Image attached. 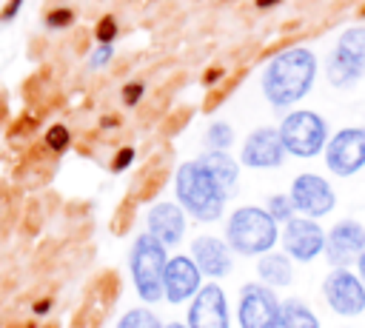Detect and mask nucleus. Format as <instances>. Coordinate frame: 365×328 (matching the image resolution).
<instances>
[{
	"label": "nucleus",
	"instance_id": "nucleus-28",
	"mask_svg": "<svg viewBox=\"0 0 365 328\" xmlns=\"http://www.w3.org/2000/svg\"><path fill=\"white\" fill-rule=\"evenodd\" d=\"M108 57H111V46H100V48L91 54V66H103Z\"/></svg>",
	"mask_w": 365,
	"mask_h": 328
},
{
	"label": "nucleus",
	"instance_id": "nucleus-4",
	"mask_svg": "<svg viewBox=\"0 0 365 328\" xmlns=\"http://www.w3.org/2000/svg\"><path fill=\"white\" fill-rule=\"evenodd\" d=\"M128 265H131V280H134L140 299L143 302H160L163 299V274L168 265L165 245L160 240H154L148 231L137 234V240L131 245Z\"/></svg>",
	"mask_w": 365,
	"mask_h": 328
},
{
	"label": "nucleus",
	"instance_id": "nucleus-22",
	"mask_svg": "<svg viewBox=\"0 0 365 328\" xmlns=\"http://www.w3.org/2000/svg\"><path fill=\"white\" fill-rule=\"evenodd\" d=\"M234 140V128L228 123H214L208 131H205V143L211 145V151H225Z\"/></svg>",
	"mask_w": 365,
	"mask_h": 328
},
{
	"label": "nucleus",
	"instance_id": "nucleus-26",
	"mask_svg": "<svg viewBox=\"0 0 365 328\" xmlns=\"http://www.w3.org/2000/svg\"><path fill=\"white\" fill-rule=\"evenodd\" d=\"M71 23V11L68 9H57L48 14V26H68Z\"/></svg>",
	"mask_w": 365,
	"mask_h": 328
},
{
	"label": "nucleus",
	"instance_id": "nucleus-10",
	"mask_svg": "<svg viewBox=\"0 0 365 328\" xmlns=\"http://www.w3.org/2000/svg\"><path fill=\"white\" fill-rule=\"evenodd\" d=\"M185 325L188 328H231L228 299L217 282H208L194 294V299L188 305Z\"/></svg>",
	"mask_w": 365,
	"mask_h": 328
},
{
	"label": "nucleus",
	"instance_id": "nucleus-19",
	"mask_svg": "<svg viewBox=\"0 0 365 328\" xmlns=\"http://www.w3.org/2000/svg\"><path fill=\"white\" fill-rule=\"evenodd\" d=\"M200 163L214 174V180H217L225 191H231V188L237 185L240 165H237V160H234L231 154H225V151H208V154L200 157Z\"/></svg>",
	"mask_w": 365,
	"mask_h": 328
},
{
	"label": "nucleus",
	"instance_id": "nucleus-18",
	"mask_svg": "<svg viewBox=\"0 0 365 328\" xmlns=\"http://www.w3.org/2000/svg\"><path fill=\"white\" fill-rule=\"evenodd\" d=\"M257 274L262 280V285L268 288H282L294 280V268H291V257L288 254H277V251H268L259 257L257 262Z\"/></svg>",
	"mask_w": 365,
	"mask_h": 328
},
{
	"label": "nucleus",
	"instance_id": "nucleus-29",
	"mask_svg": "<svg viewBox=\"0 0 365 328\" xmlns=\"http://www.w3.org/2000/svg\"><path fill=\"white\" fill-rule=\"evenodd\" d=\"M20 3H23V0H11V3H6V9L0 11V20H11V17L17 14V9H20Z\"/></svg>",
	"mask_w": 365,
	"mask_h": 328
},
{
	"label": "nucleus",
	"instance_id": "nucleus-20",
	"mask_svg": "<svg viewBox=\"0 0 365 328\" xmlns=\"http://www.w3.org/2000/svg\"><path fill=\"white\" fill-rule=\"evenodd\" d=\"M277 328H319L317 314L308 308V302L291 297L279 308V325Z\"/></svg>",
	"mask_w": 365,
	"mask_h": 328
},
{
	"label": "nucleus",
	"instance_id": "nucleus-13",
	"mask_svg": "<svg viewBox=\"0 0 365 328\" xmlns=\"http://www.w3.org/2000/svg\"><path fill=\"white\" fill-rule=\"evenodd\" d=\"M282 245H285V254L291 260L311 262L319 251H325V231L308 217H294L285 222Z\"/></svg>",
	"mask_w": 365,
	"mask_h": 328
},
{
	"label": "nucleus",
	"instance_id": "nucleus-34",
	"mask_svg": "<svg viewBox=\"0 0 365 328\" xmlns=\"http://www.w3.org/2000/svg\"><path fill=\"white\" fill-rule=\"evenodd\" d=\"M271 3H277V0H257V6H262V9H265V6H271Z\"/></svg>",
	"mask_w": 365,
	"mask_h": 328
},
{
	"label": "nucleus",
	"instance_id": "nucleus-11",
	"mask_svg": "<svg viewBox=\"0 0 365 328\" xmlns=\"http://www.w3.org/2000/svg\"><path fill=\"white\" fill-rule=\"evenodd\" d=\"M325 163L334 174L351 177L365 165V128H342L325 148Z\"/></svg>",
	"mask_w": 365,
	"mask_h": 328
},
{
	"label": "nucleus",
	"instance_id": "nucleus-15",
	"mask_svg": "<svg viewBox=\"0 0 365 328\" xmlns=\"http://www.w3.org/2000/svg\"><path fill=\"white\" fill-rule=\"evenodd\" d=\"M251 168H274L285 160V145L279 137V128H257L242 143V157Z\"/></svg>",
	"mask_w": 365,
	"mask_h": 328
},
{
	"label": "nucleus",
	"instance_id": "nucleus-14",
	"mask_svg": "<svg viewBox=\"0 0 365 328\" xmlns=\"http://www.w3.org/2000/svg\"><path fill=\"white\" fill-rule=\"evenodd\" d=\"M202 274L191 257H171L163 274V297L168 302H185L194 299V294L202 288Z\"/></svg>",
	"mask_w": 365,
	"mask_h": 328
},
{
	"label": "nucleus",
	"instance_id": "nucleus-30",
	"mask_svg": "<svg viewBox=\"0 0 365 328\" xmlns=\"http://www.w3.org/2000/svg\"><path fill=\"white\" fill-rule=\"evenodd\" d=\"M131 154H134L131 148H123V151H120V157H117V163H114V168H123V165H128V163H131Z\"/></svg>",
	"mask_w": 365,
	"mask_h": 328
},
{
	"label": "nucleus",
	"instance_id": "nucleus-2",
	"mask_svg": "<svg viewBox=\"0 0 365 328\" xmlns=\"http://www.w3.org/2000/svg\"><path fill=\"white\" fill-rule=\"evenodd\" d=\"M174 188H177V200L182 203V208L202 222H214L225 208L228 191L214 180V174L200 160L180 165Z\"/></svg>",
	"mask_w": 365,
	"mask_h": 328
},
{
	"label": "nucleus",
	"instance_id": "nucleus-3",
	"mask_svg": "<svg viewBox=\"0 0 365 328\" xmlns=\"http://www.w3.org/2000/svg\"><path fill=\"white\" fill-rule=\"evenodd\" d=\"M279 237V228L274 217L265 208L257 205H242L228 217L225 225V242L231 251L245 254V257H262L274 248Z\"/></svg>",
	"mask_w": 365,
	"mask_h": 328
},
{
	"label": "nucleus",
	"instance_id": "nucleus-9",
	"mask_svg": "<svg viewBox=\"0 0 365 328\" xmlns=\"http://www.w3.org/2000/svg\"><path fill=\"white\" fill-rule=\"evenodd\" d=\"M291 203H294V211L305 214L308 220L314 217H322L334 208L336 203V194L331 188V183L319 174H299L294 183H291Z\"/></svg>",
	"mask_w": 365,
	"mask_h": 328
},
{
	"label": "nucleus",
	"instance_id": "nucleus-23",
	"mask_svg": "<svg viewBox=\"0 0 365 328\" xmlns=\"http://www.w3.org/2000/svg\"><path fill=\"white\" fill-rule=\"evenodd\" d=\"M268 214L274 217V222H288V220H294V203H291V197L274 194V197L268 200Z\"/></svg>",
	"mask_w": 365,
	"mask_h": 328
},
{
	"label": "nucleus",
	"instance_id": "nucleus-25",
	"mask_svg": "<svg viewBox=\"0 0 365 328\" xmlns=\"http://www.w3.org/2000/svg\"><path fill=\"white\" fill-rule=\"evenodd\" d=\"M114 31H117L114 17H103V20L97 23V40H100L103 46H108V40H114Z\"/></svg>",
	"mask_w": 365,
	"mask_h": 328
},
{
	"label": "nucleus",
	"instance_id": "nucleus-21",
	"mask_svg": "<svg viewBox=\"0 0 365 328\" xmlns=\"http://www.w3.org/2000/svg\"><path fill=\"white\" fill-rule=\"evenodd\" d=\"M117 328H163V322H160V317H157L154 311H148V308H131V311H125V314L120 317Z\"/></svg>",
	"mask_w": 365,
	"mask_h": 328
},
{
	"label": "nucleus",
	"instance_id": "nucleus-27",
	"mask_svg": "<svg viewBox=\"0 0 365 328\" xmlns=\"http://www.w3.org/2000/svg\"><path fill=\"white\" fill-rule=\"evenodd\" d=\"M140 94H143V86H140V83H128V86L123 88V100H125L128 106H131V103H134Z\"/></svg>",
	"mask_w": 365,
	"mask_h": 328
},
{
	"label": "nucleus",
	"instance_id": "nucleus-12",
	"mask_svg": "<svg viewBox=\"0 0 365 328\" xmlns=\"http://www.w3.org/2000/svg\"><path fill=\"white\" fill-rule=\"evenodd\" d=\"M365 254V225L356 220L336 222L325 237V257L334 268H348Z\"/></svg>",
	"mask_w": 365,
	"mask_h": 328
},
{
	"label": "nucleus",
	"instance_id": "nucleus-1",
	"mask_svg": "<svg viewBox=\"0 0 365 328\" xmlns=\"http://www.w3.org/2000/svg\"><path fill=\"white\" fill-rule=\"evenodd\" d=\"M314 71L317 63L308 48H288L279 57H274L271 66L265 68L262 91L274 106H291L308 91Z\"/></svg>",
	"mask_w": 365,
	"mask_h": 328
},
{
	"label": "nucleus",
	"instance_id": "nucleus-24",
	"mask_svg": "<svg viewBox=\"0 0 365 328\" xmlns=\"http://www.w3.org/2000/svg\"><path fill=\"white\" fill-rule=\"evenodd\" d=\"M46 145H48L51 151H63V148L68 145V128H66V125H51V128L46 131Z\"/></svg>",
	"mask_w": 365,
	"mask_h": 328
},
{
	"label": "nucleus",
	"instance_id": "nucleus-7",
	"mask_svg": "<svg viewBox=\"0 0 365 328\" xmlns=\"http://www.w3.org/2000/svg\"><path fill=\"white\" fill-rule=\"evenodd\" d=\"M362 74H365V29H348L328 60V80L334 86H351Z\"/></svg>",
	"mask_w": 365,
	"mask_h": 328
},
{
	"label": "nucleus",
	"instance_id": "nucleus-8",
	"mask_svg": "<svg viewBox=\"0 0 365 328\" xmlns=\"http://www.w3.org/2000/svg\"><path fill=\"white\" fill-rule=\"evenodd\" d=\"M322 297L328 308L339 317H359L365 311V285L359 274L348 268H334L322 280Z\"/></svg>",
	"mask_w": 365,
	"mask_h": 328
},
{
	"label": "nucleus",
	"instance_id": "nucleus-17",
	"mask_svg": "<svg viewBox=\"0 0 365 328\" xmlns=\"http://www.w3.org/2000/svg\"><path fill=\"white\" fill-rule=\"evenodd\" d=\"M145 222H148V234L154 240H160L165 248L177 245L182 240V234H185V214H182V208L177 203H157V205H151Z\"/></svg>",
	"mask_w": 365,
	"mask_h": 328
},
{
	"label": "nucleus",
	"instance_id": "nucleus-5",
	"mask_svg": "<svg viewBox=\"0 0 365 328\" xmlns=\"http://www.w3.org/2000/svg\"><path fill=\"white\" fill-rule=\"evenodd\" d=\"M279 137H282V145L288 154H297V157H317L325 145V137H328V128H325V120L314 111H294L282 120L279 125Z\"/></svg>",
	"mask_w": 365,
	"mask_h": 328
},
{
	"label": "nucleus",
	"instance_id": "nucleus-32",
	"mask_svg": "<svg viewBox=\"0 0 365 328\" xmlns=\"http://www.w3.org/2000/svg\"><path fill=\"white\" fill-rule=\"evenodd\" d=\"M163 328H188L185 322H163Z\"/></svg>",
	"mask_w": 365,
	"mask_h": 328
},
{
	"label": "nucleus",
	"instance_id": "nucleus-33",
	"mask_svg": "<svg viewBox=\"0 0 365 328\" xmlns=\"http://www.w3.org/2000/svg\"><path fill=\"white\" fill-rule=\"evenodd\" d=\"M46 308H48V302H46V299H43V302H37V305H34V311H37V314H43V311H46Z\"/></svg>",
	"mask_w": 365,
	"mask_h": 328
},
{
	"label": "nucleus",
	"instance_id": "nucleus-16",
	"mask_svg": "<svg viewBox=\"0 0 365 328\" xmlns=\"http://www.w3.org/2000/svg\"><path fill=\"white\" fill-rule=\"evenodd\" d=\"M191 260L197 262L200 274L205 277H225L231 271V248L228 242H222L220 237H197L194 245H191Z\"/></svg>",
	"mask_w": 365,
	"mask_h": 328
},
{
	"label": "nucleus",
	"instance_id": "nucleus-31",
	"mask_svg": "<svg viewBox=\"0 0 365 328\" xmlns=\"http://www.w3.org/2000/svg\"><path fill=\"white\" fill-rule=\"evenodd\" d=\"M356 271H359V280H362V285H365V254L356 260Z\"/></svg>",
	"mask_w": 365,
	"mask_h": 328
},
{
	"label": "nucleus",
	"instance_id": "nucleus-6",
	"mask_svg": "<svg viewBox=\"0 0 365 328\" xmlns=\"http://www.w3.org/2000/svg\"><path fill=\"white\" fill-rule=\"evenodd\" d=\"M279 297L274 288L262 282H248L240 291V305H237V322L240 328H277L279 325Z\"/></svg>",
	"mask_w": 365,
	"mask_h": 328
}]
</instances>
